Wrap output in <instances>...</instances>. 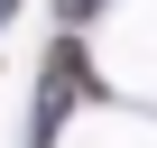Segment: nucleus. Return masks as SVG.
<instances>
[{"instance_id": "obj_1", "label": "nucleus", "mask_w": 157, "mask_h": 148, "mask_svg": "<svg viewBox=\"0 0 157 148\" xmlns=\"http://www.w3.org/2000/svg\"><path fill=\"white\" fill-rule=\"evenodd\" d=\"M102 93V74L83 65V46H74V37H56V56H46V93H37V130H56L74 102H93Z\"/></svg>"}, {"instance_id": "obj_2", "label": "nucleus", "mask_w": 157, "mask_h": 148, "mask_svg": "<svg viewBox=\"0 0 157 148\" xmlns=\"http://www.w3.org/2000/svg\"><path fill=\"white\" fill-rule=\"evenodd\" d=\"M56 10H65V19H93V10H102V0H56Z\"/></svg>"}]
</instances>
